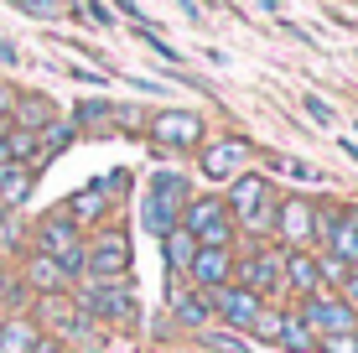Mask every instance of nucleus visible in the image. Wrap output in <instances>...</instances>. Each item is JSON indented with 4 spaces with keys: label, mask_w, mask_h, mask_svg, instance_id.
<instances>
[{
    "label": "nucleus",
    "mask_w": 358,
    "mask_h": 353,
    "mask_svg": "<svg viewBox=\"0 0 358 353\" xmlns=\"http://www.w3.org/2000/svg\"><path fill=\"white\" fill-rule=\"evenodd\" d=\"M27 281L42 291V296H52V291H63V286H68V271H63L57 260H47L42 250H36L31 260H27Z\"/></svg>",
    "instance_id": "nucleus-19"
},
{
    "label": "nucleus",
    "mask_w": 358,
    "mask_h": 353,
    "mask_svg": "<svg viewBox=\"0 0 358 353\" xmlns=\"http://www.w3.org/2000/svg\"><path fill=\"white\" fill-rule=\"evenodd\" d=\"M296 317L312 327V338H332V333H353V327H358V312H348L338 296H322V291H317V296H306Z\"/></svg>",
    "instance_id": "nucleus-9"
},
{
    "label": "nucleus",
    "mask_w": 358,
    "mask_h": 353,
    "mask_svg": "<svg viewBox=\"0 0 358 353\" xmlns=\"http://www.w3.org/2000/svg\"><path fill=\"white\" fill-rule=\"evenodd\" d=\"M208 348H218V353H250L239 338H229V333H208Z\"/></svg>",
    "instance_id": "nucleus-28"
},
{
    "label": "nucleus",
    "mask_w": 358,
    "mask_h": 353,
    "mask_svg": "<svg viewBox=\"0 0 358 353\" xmlns=\"http://www.w3.org/2000/svg\"><path fill=\"white\" fill-rule=\"evenodd\" d=\"M255 161V145L244 136H218L213 145H203V177L208 182H234L244 177V166Z\"/></svg>",
    "instance_id": "nucleus-7"
},
{
    "label": "nucleus",
    "mask_w": 358,
    "mask_h": 353,
    "mask_svg": "<svg viewBox=\"0 0 358 353\" xmlns=\"http://www.w3.org/2000/svg\"><path fill=\"white\" fill-rule=\"evenodd\" d=\"M36 338L42 333L31 327V317H6V327H0V353H27Z\"/></svg>",
    "instance_id": "nucleus-24"
},
{
    "label": "nucleus",
    "mask_w": 358,
    "mask_h": 353,
    "mask_svg": "<svg viewBox=\"0 0 358 353\" xmlns=\"http://www.w3.org/2000/svg\"><path fill=\"white\" fill-rule=\"evenodd\" d=\"M280 265H286V254H250V260H234V286L255 291V296H275V291H286V275H280Z\"/></svg>",
    "instance_id": "nucleus-8"
},
{
    "label": "nucleus",
    "mask_w": 358,
    "mask_h": 353,
    "mask_svg": "<svg viewBox=\"0 0 358 353\" xmlns=\"http://www.w3.org/2000/svg\"><path fill=\"white\" fill-rule=\"evenodd\" d=\"M317 275H322V281H332V286H343V281H348V260L322 254V260H317Z\"/></svg>",
    "instance_id": "nucleus-26"
},
{
    "label": "nucleus",
    "mask_w": 358,
    "mask_h": 353,
    "mask_svg": "<svg viewBox=\"0 0 358 353\" xmlns=\"http://www.w3.org/2000/svg\"><path fill=\"white\" fill-rule=\"evenodd\" d=\"M265 166H270V172H280V177H296V182H317V177H322L317 166H306V161H291V156H275V151L265 156Z\"/></svg>",
    "instance_id": "nucleus-25"
},
{
    "label": "nucleus",
    "mask_w": 358,
    "mask_h": 353,
    "mask_svg": "<svg viewBox=\"0 0 358 353\" xmlns=\"http://www.w3.org/2000/svg\"><path fill=\"white\" fill-rule=\"evenodd\" d=\"M21 6H27L31 16H57V10H63V0H21Z\"/></svg>",
    "instance_id": "nucleus-30"
},
{
    "label": "nucleus",
    "mask_w": 358,
    "mask_h": 353,
    "mask_svg": "<svg viewBox=\"0 0 358 353\" xmlns=\"http://www.w3.org/2000/svg\"><path fill=\"white\" fill-rule=\"evenodd\" d=\"M6 213H10V208H0V239H6V234H10V229H6Z\"/></svg>",
    "instance_id": "nucleus-36"
},
{
    "label": "nucleus",
    "mask_w": 358,
    "mask_h": 353,
    "mask_svg": "<svg viewBox=\"0 0 358 353\" xmlns=\"http://www.w3.org/2000/svg\"><path fill=\"white\" fill-rule=\"evenodd\" d=\"M187 281L197 291H218L234 281V250L229 245H197L192 265H187Z\"/></svg>",
    "instance_id": "nucleus-12"
},
{
    "label": "nucleus",
    "mask_w": 358,
    "mask_h": 353,
    "mask_svg": "<svg viewBox=\"0 0 358 353\" xmlns=\"http://www.w3.org/2000/svg\"><path fill=\"white\" fill-rule=\"evenodd\" d=\"M73 301H78V312H83V317L115 322V327L135 322V291H130L125 281H83Z\"/></svg>",
    "instance_id": "nucleus-2"
},
{
    "label": "nucleus",
    "mask_w": 358,
    "mask_h": 353,
    "mask_svg": "<svg viewBox=\"0 0 358 353\" xmlns=\"http://www.w3.org/2000/svg\"><path fill=\"white\" fill-rule=\"evenodd\" d=\"M162 254H166V271L171 275H187V265L197 254V239L187 234V229H166V234H162Z\"/></svg>",
    "instance_id": "nucleus-18"
},
{
    "label": "nucleus",
    "mask_w": 358,
    "mask_h": 353,
    "mask_svg": "<svg viewBox=\"0 0 358 353\" xmlns=\"http://www.w3.org/2000/svg\"><path fill=\"white\" fill-rule=\"evenodd\" d=\"M36 250H42L47 260H57L68 275L83 271V234H78V224H73L68 213L42 218V229H36Z\"/></svg>",
    "instance_id": "nucleus-4"
},
{
    "label": "nucleus",
    "mask_w": 358,
    "mask_h": 353,
    "mask_svg": "<svg viewBox=\"0 0 358 353\" xmlns=\"http://www.w3.org/2000/svg\"><path fill=\"white\" fill-rule=\"evenodd\" d=\"M322 353H358V338L353 333H332V338H317Z\"/></svg>",
    "instance_id": "nucleus-27"
},
{
    "label": "nucleus",
    "mask_w": 358,
    "mask_h": 353,
    "mask_svg": "<svg viewBox=\"0 0 358 353\" xmlns=\"http://www.w3.org/2000/svg\"><path fill=\"white\" fill-rule=\"evenodd\" d=\"M270 229L286 239V250H306L317 239V208L306 198H286V203H275V224Z\"/></svg>",
    "instance_id": "nucleus-10"
},
{
    "label": "nucleus",
    "mask_w": 358,
    "mask_h": 353,
    "mask_svg": "<svg viewBox=\"0 0 358 353\" xmlns=\"http://www.w3.org/2000/svg\"><path fill=\"white\" fill-rule=\"evenodd\" d=\"M353 218H358V208H353Z\"/></svg>",
    "instance_id": "nucleus-38"
},
{
    "label": "nucleus",
    "mask_w": 358,
    "mask_h": 353,
    "mask_svg": "<svg viewBox=\"0 0 358 353\" xmlns=\"http://www.w3.org/2000/svg\"><path fill=\"white\" fill-rule=\"evenodd\" d=\"M36 156H42V136H36V130H21V125H10L6 130V161H36Z\"/></svg>",
    "instance_id": "nucleus-22"
},
{
    "label": "nucleus",
    "mask_w": 358,
    "mask_h": 353,
    "mask_svg": "<svg viewBox=\"0 0 358 353\" xmlns=\"http://www.w3.org/2000/svg\"><path fill=\"white\" fill-rule=\"evenodd\" d=\"M182 208H187V182H182V172H156L151 192H145V229H151V234L177 229Z\"/></svg>",
    "instance_id": "nucleus-3"
},
{
    "label": "nucleus",
    "mask_w": 358,
    "mask_h": 353,
    "mask_svg": "<svg viewBox=\"0 0 358 353\" xmlns=\"http://www.w3.org/2000/svg\"><path fill=\"white\" fill-rule=\"evenodd\" d=\"M115 6H120V10H130V16L141 21V6H135V0H115Z\"/></svg>",
    "instance_id": "nucleus-35"
},
{
    "label": "nucleus",
    "mask_w": 358,
    "mask_h": 353,
    "mask_svg": "<svg viewBox=\"0 0 358 353\" xmlns=\"http://www.w3.org/2000/svg\"><path fill=\"white\" fill-rule=\"evenodd\" d=\"M280 275H286V286H291V291H301V296H317V291H322L317 260H312L306 250H291V254H286V265H280Z\"/></svg>",
    "instance_id": "nucleus-15"
},
{
    "label": "nucleus",
    "mask_w": 358,
    "mask_h": 353,
    "mask_svg": "<svg viewBox=\"0 0 358 353\" xmlns=\"http://www.w3.org/2000/svg\"><path fill=\"white\" fill-rule=\"evenodd\" d=\"M177 229H187L197 245H229V239H234V218L224 208V198H187Z\"/></svg>",
    "instance_id": "nucleus-5"
},
{
    "label": "nucleus",
    "mask_w": 358,
    "mask_h": 353,
    "mask_svg": "<svg viewBox=\"0 0 358 353\" xmlns=\"http://www.w3.org/2000/svg\"><path fill=\"white\" fill-rule=\"evenodd\" d=\"M10 104H16V94H10V89H0V115H6V120H10Z\"/></svg>",
    "instance_id": "nucleus-33"
},
{
    "label": "nucleus",
    "mask_w": 358,
    "mask_h": 353,
    "mask_svg": "<svg viewBox=\"0 0 358 353\" xmlns=\"http://www.w3.org/2000/svg\"><path fill=\"white\" fill-rule=\"evenodd\" d=\"M208 307L218 312L229 327H239V333H250V322L265 312V296H255V291H244V286H218V291H208Z\"/></svg>",
    "instance_id": "nucleus-11"
},
{
    "label": "nucleus",
    "mask_w": 358,
    "mask_h": 353,
    "mask_svg": "<svg viewBox=\"0 0 358 353\" xmlns=\"http://www.w3.org/2000/svg\"><path fill=\"white\" fill-rule=\"evenodd\" d=\"M156 141L171 145V151H192V145L203 141V115H192V109H166V115H156Z\"/></svg>",
    "instance_id": "nucleus-13"
},
{
    "label": "nucleus",
    "mask_w": 358,
    "mask_h": 353,
    "mask_svg": "<svg viewBox=\"0 0 358 353\" xmlns=\"http://www.w3.org/2000/svg\"><path fill=\"white\" fill-rule=\"evenodd\" d=\"M83 271H89L94 281H120V275L130 271V239L120 234V229H104L99 239L83 245Z\"/></svg>",
    "instance_id": "nucleus-6"
},
{
    "label": "nucleus",
    "mask_w": 358,
    "mask_h": 353,
    "mask_svg": "<svg viewBox=\"0 0 358 353\" xmlns=\"http://www.w3.org/2000/svg\"><path fill=\"white\" fill-rule=\"evenodd\" d=\"M224 208L234 224H244L250 234H265L270 224H275V192H270V182L265 177H234L229 182V198H224Z\"/></svg>",
    "instance_id": "nucleus-1"
},
{
    "label": "nucleus",
    "mask_w": 358,
    "mask_h": 353,
    "mask_svg": "<svg viewBox=\"0 0 358 353\" xmlns=\"http://www.w3.org/2000/svg\"><path fill=\"white\" fill-rule=\"evenodd\" d=\"M275 343L286 348V353H312V348H317V338H312V327H306L301 317H286V312H280V327H275Z\"/></svg>",
    "instance_id": "nucleus-21"
},
{
    "label": "nucleus",
    "mask_w": 358,
    "mask_h": 353,
    "mask_svg": "<svg viewBox=\"0 0 358 353\" xmlns=\"http://www.w3.org/2000/svg\"><path fill=\"white\" fill-rule=\"evenodd\" d=\"M42 317H47V327H52L47 338H57V343H63V338H78V333H83V312H78V301L63 296V291L42 296Z\"/></svg>",
    "instance_id": "nucleus-14"
},
{
    "label": "nucleus",
    "mask_w": 358,
    "mask_h": 353,
    "mask_svg": "<svg viewBox=\"0 0 358 353\" xmlns=\"http://www.w3.org/2000/svg\"><path fill=\"white\" fill-rule=\"evenodd\" d=\"M104 198H109V192L104 187H99V182H94V187H83V192H73V198H68V218H73V224H94V218L99 213H104Z\"/></svg>",
    "instance_id": "nucleus-20"
},
{
    "label": "nucleus",
    "mask_w": 358,
    "mask_h": 353,
    "mask_svg": "<svg viewBox=\"0 0 358 353\" xmlns=\"http://www.w3.org/2000/svg\"><path fill=\"white\" fill-rule=\"evenodd\" d=\"M27 353H63V343H57V338H36Z\"/></svg>",
    "instance_id": "nucleus-32"
},
{
    "label": "nucleus",
    "mask_w": 358,
    "mask_h": 353,
    "mask_svg": "<svg viewBox=\"0 0 358 353\" xmlns=\"http://www.w3.org/2000/svg\"><path fill=\"white\" fill-rule=\"evenodd\" d=\"M31 198V172L21 161H0V208H16Z\"/></svg>",
    "instance_id": "nucleus-17"
},
{
    "label": "nucleus",
    "mask_w": 358,
    "mask_h": 353,
    "mask_svg": "<svg viewBox=\"0 0 358 353\" xmlns=\"http://www.w3.org/2000/svg\"><path fill=\"white\" fill-rule=\"evenodd\" d=\"M10 115H16L10 125H21V130H47V120H52V99H36V94H31V99H16V104H10Z\"/></svg>",
    "instance_id": "nucleus-23"
},
{
    "label": "nucleus",
    "mask_w": 358,
    "mask_h": 353,
    "mask_svg": "<svg viewBox=\"0 0 358 353\" xmlns=\"http://www.w3.org/2000/svg\"><path fill=\"white\" fill-rule=\"evenodd\" d=\"M353 338H358V327H353Z\"/></svg>",
    "instance_id": "nucleus-37"
},
{
    "label": "nucleus",
    "mask_w": 358,
    "mask_h": 353,
    "mask_svg": "<svg viewBox=\"0 0 358 353\" xmlns=\"http://www.w3.org/2000/svg\"><path fill=\"white\" fill-rule=\"evenodd\" d=\"M16 57H21L16 47H10V42H0V63H16Z\"/></svg>",
    "instance_id": "nucleus-34"
},
{
    "label": "nucleus",
    "mask_w": 358,
    "mask_h": 353,
    "mask_svg": "<svg viewBox=\"0 0 358 353\" xmlns=\"http://www.w3.org/2000/svg\"><path fill=\"white\" fill-rule=\"evenodd\" d=\"M343 307H348V312H358V275H348V281H343Z\"/></svg>",
    "instance_id": "nucleus-31"
},
{
    "label": "nucleus",
    "mask_w": 358,
    "mask_h": 353,
    "mask_svg": "<svg viewBox=\"0 0 358 353\" xmlns=\"http://www.w3.org/2000/svg\"><path fill=\"white\" fill-rule=\"evenodd\" d=\"M166 301H171V317H177L182 327H203L208 317H213V307H208V291H197V286H192V291H171Z\"/></svg>",
    "instance_id": "nucleus-16"
},
{
    "label": "nucleus",
    "mask_w": 358,
    "mask_h": 353,
    "mask_svg": "<svg viewBox=\"0 0 358 353\" xmlns=\"http://www.w3.org/2000/svg\"><path fill=\"white\" fill-rule=\"evenodd\" d=\"M301 104H306V115H312V120H317V125H332V109H327L322 99H312V94H306V99H301Z\"/></svg>",
    "instance_id": "nucleus-29"
}]
</instances>
